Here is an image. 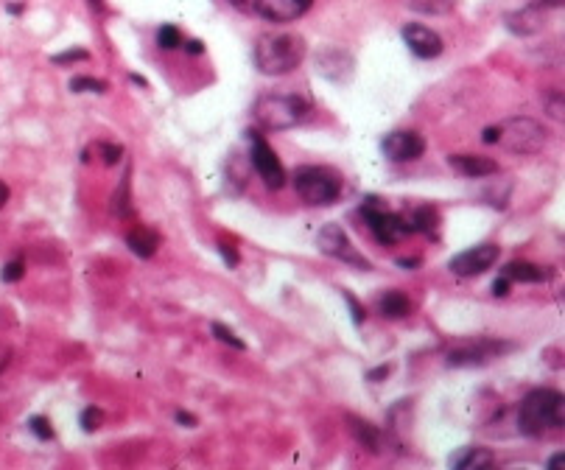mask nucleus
I'll return each mask as SVG.
<instances>
[{
  "mask_svg": "<svg viewBox=\"0 0 565 470\" xmlns=\"http://www.w3.org/2000/svg\"><path fill=\"white\" fill-rule=\"evenodd\" d=\"M317 65V76L328 79L333 84H347L353 79V70H356V59L350 51H342V48H322L314 59Z\"/></svg>",
  "mask_w": 565,
  "mask_h": 470,
  "instance_id": "nucleus-12",
  "label": "nucleus"
},
{
  "mask_svg": "<svg viewBox=\"0 0 565 470\" xmlns=\"http://www.w3.org/2000/svg\"><path fill=\"white\" fill-rule=\"evenodd\" d=\"M535 3H538L540 9H560L565 0H535Z\"/></svg>",
  "mask_w": 565,
  "mask_h": 470,
  "instance_id": "nucleus-40",
  "label": "nucleus"
},
{
  "mask_svg": "<svg viewBox=\"0 0 565 470\" xmlns=\"http://www.w3.org/2000/svg\"><path fill=\"white\" fill-rule=\"evenodd\" d=\"M498 244H479V247H470L465 252L454 255L448 261V269L459 277H476L484 275L487 269H493V263L498 261Z\"/></svg>",
  "mask_w": 565,
  "mask_h": 470,
  "instance_id": "nucleus-11",
  "label": "nucleus"
},
{
  "mask_svg": "<svg viewBox=\"0 0 565 470\" xmlns=\"http://www.w3.org/2000/svg\"><path fill=\"white\" fill-rule=\"evenodd\" d=\"M87 3H90V6H93L96 12H104V0H87Z\"/></svg>",
  "mask_w": 565,
  "mask_h": 470,
  "instance_id": "nucleus-45",
  "label": "nucleus"
},
{
  "mask_svg": "<svg viewBox=\"0 0 565 470\" xmlns=\"http://www.w3.org/2000/svg\"><path fill=\"white\" fill-rule=\"evenodd\" d=\"M132 177H129V171L124 174V180H121V188L112 194V213L118 216V219H132V194H129V185H132Z\"/></svg>",
  "mask_w": 565,
  "mask_h": 470,
  "instance_id": "nucleus-23",
  "label": "nucleus"
},
{
  "mask_svg": "<svg viewBox=\"0 0 565 470\" xmlns=\"http://www.w3.org/2000/svg\"><path fill=\"white\" fill-rule=\"evenodd\" d=\"M157 45H160L163 51H174V48H180V45H182L180 28L171 26V23L160 26V31H157Z\"/></svg>",
  "mask_w": 565,
  "mask_h": 470,
  "instance_id": "nucleus-26",
  "label": "nucleus"
},
{
  "mask_svg": "<svg viewBox=\"0 0 565 470\" xmlns=\"http://www.w3.org/2000/svg\"><path fill=\"white\" fill-rule=\"evenodd\" d=\"M70 90L73 93H107V82L93 79V76H76V79H70Z\"/></svg>",
  "mask_w": 565,
  "mask_h": 470,
  "instance_id": "nucleus-27",
  "label": "nucleus"
},
{
  "mask_svg": "<svg viewBox=\"0 0 565 470\" xmlns=\"http://www.w3.org/2000/svg\"><path fill=\"white\" fill-rule=\"evenodd\" d=\"M510 280H507V277H498L496 283H493V294H496V297H507V294H510Z\"/></svg>",
  "mask_w": 565,
  "mask_h": 470,
  "instance_id": "nucleus-36",
  "label": "nucleus"
},
{
  "mask_svg": "<svg viewBox=\"0 0 565 470\" xmlns=\"http://www.w3.org/2000/svg\"><path fill=\"white\" fill-rule=\"evenodd\" d=\"M308 45L300 34H263L255 42V68L263 76H289L303 65Z\"/></svg>",
  "mask_w": 565,
  "mask_h": 470,
  "instance_id": "nucleus-2",
  "label": "nucleus"
},
{
  "mask_svg": "<svg viewBox=\"0 0 565 470\" xmlns=\"http://www.w3.org/2000/svg\"><path fill=\"white\" fill-rule=\"evenodd\" d=\"M409 224H412L414 233L431 235L437 227H440V210L431 208V205H420V208L412 210V216H406Z\"/></svg>",
  "mask_w": 565,
  "mask_h": 470,
  "instance_id": "nucleus-22",
  "label": "nucleus"
},
{
  "mask_svg": "<svg viewBox=\"0 0 565 470\" xmlns=\"http://www.w3.org/2000/svg\"><path fill=\"white\" fill-rule=\"evenodd\" d=\"M406 6L423 14H448L454 9V0H406Z\"/></svg>",
  "mask_w": 565,
  "mask_h": 470,
  "instance_id": "nucleus-24",
  "label": "nucleus"
},
{
  "mask_svg": "<svg viewBox=\"0 0 565 470\" xmlns=\"http://www.w3.org/2000/svg\"><path fill=\"white\" fill-rule=\"evenodd\" d=\"M126 244L138 258H152L157 247H160V235L152 227H135L132 233L126 235Z\"/></svg>",
  "mask_w": 565,
  "mask_h": 470,
  "instance_id": "nucleus-20",
  "label": "nucleus"
},
{
  "mask_svg": "<svg viewBox=\"0 0 565 470\" xmlns=\"http://www.w3.org/2000/svg\"><path fill=\"white\" fill-rule=\"evenodd\" d=\"M311 6L314 0H252V12L261 14L269 23H294Z\"/></svg>",
  "mask_w": 565,
  "mask_h": 470,
  "instance_id": "nucleus-14",
  "label": "nucleus"
},
{
  "mask_svg": "<svg viewBox=\"0 0 565 470\" xmlns=\"http://www.w3.org/2000/svg\"><path fill=\"white\" fill-rule=\"evenodd\" d=\"M317 247L322 255H328L333 261L347 263V266H353V269H361V272H370V269H373V263L367 261L359 249L353 247V241H350V235L342 230V224H325L317 233Z\"/></svg>",
  "mask_w": 565,
  "mask_h": 470,
  "instance_id": "nucleus-7",
  "label": "nucleus"
},
{
  "mask_svg": "<svg viewBox=\"0 0 565 470\" xmlns=\"http://www.w3.org/2000/svg\"><path fill=\"white\" fill-rule=\"evenodd\" d=\"M347 429L353 434V440L364 445L370 454H384V431L373 426L370 420H361L356 415H347Z\"/></svg>",
  "mask_w": 565,
  "mask_h": 470,
  "instance_id": "nucleus-18",
  "label": "nucleus"
},
{
  "mask_svg": "<svg viewBox=\"0 0 565 470\" xmlns=\"http://www.w3.org/2000/svg\"><path fill=\"white\" fill-rule=\"evenodd\" d=\"M177 423H182V426H196V417L188 415V412H177Z\"/></svg>",
  "mask_w": 565,
  "mask_h": 470,
  "instance_id": "nucleus-41",
  "label": "nucleus"
},
{
  "mask_svg": "<svg viewBox=\"0 0 565 470\" xmlns=\"http://www.w3.org/2000/svg\"><path fill=\"white\" fill-rule=\"evenodd\" d=\"M482 140L487 146L498 143L501 149L512 154H538L546 149L549 132L535 118H507L501 124L487 126L482 132Z\"/></svg>",
  "mask_w": 565,
  "mask_h": 470,
  "instance_id": "nucleus-3",
  "label": "nucleus"
},
{
  "mask_svg": "<svg viewBox=\"0 0 565 470\" xmlns=\"http://www.w3.org/2000/svg\"><path fill=\"white\" fill-rule=\"evenodd\" d=\"M504 26L510 28L515 37H535L546 28V9H540L538 3L524 6L518 12H510L504 17Z\"/></svg>",
  "mask_w": 565,
  "mask_h": 470,
  "instance_id": "nucleus-15",
  "label": "nucleus"
},
{
  "mask_svg": "<svg viewBox=\"0 0 565 470\" xmlns=\"http://www.w3.org/2000/svg\"><path fill=\"white\" fill-rule=\"evenodd\" d=\"M563 462H565L563 454H554V457L549 459V462H546V468H560V465H563Z\"/></svg>",
  "mask_w": 565,
  "mask_h": 470,
  "instance_id": "nucleus-44",
  "label": "nucleus"
},
{
  "mask_svg": "<svg viewBox=\"0 0 565 470\" xmlns=\"http://www.w3.org/2000/svg\"><path fill=\"white\" fill-rule=\"evenodd\" d=\"M308 112H311V104L303 96H291V93H266L252 107L255 121L269 132L294 129L308 118Z\"/></svg>",
  "mask_w": 565,
  "mask_h": 470,
  "instance_id": "nucleus-4",
  "label": "nucleus"
},
{
  "mask_svg": "<svg viewBox=\"0 0 565 470\" xmlns=\"http://www.w3.org/2000/svg\"><path fill=\"white\" fill-rule=\"evenodd\" d=\"M219 252H221V258H224V263H230V266H238V252H235L230 244H219Z\"/></svg>",
  "mask_w": 565,
  "mask_h": 470,
  "instance_id": "nucleus-35",
  "label": "nucleus"
},
{
  "mask_svg": "<svg viewBox=\"0 0 565 470\" xmlns=\"http://www.w3.org/2000/svg\"><path fill=\"white\" fill-rule=\"evenodd\" d=\"M342 297H345V303L350 305V314H353V322H356V325H361L367 314H364V308H361L359 300H356V297H353L350 291H342Z\"/></svg>",
  "mask_w": 565,
  "mask_h": 470,
  "instance_id": "nucleus-33",
  "label": "nucleus"
},
{
  "mask_svg": "<svg viewBox=\"0 0 565 470\" xmlns=\"http://www.w3.org/2000/svg\"><path fill=\"white\" fill-rule=\"evenodd\" d=\"M98 149H101V157H104L107 166H118V163H121V154H124L121 146H115V143H101Z\"/></svg>",
  "mask_w": 565,
  "mask_h": 470,
  "instance_id": "nucleus-32",
  "label": "nucleus"
},
{
  "mask_svg": "<svg viewBox=\"0 0 565 470\" xmlns=\"http://www.w3.org/2000/svg\"><path fill=\"white\" fill-rule=\"evenodd\" d=\"M448 465L454 470H487L496 465V457L490 448H479V445H465L456 454L448 457Z\"/></svg>",
  "mask_w": 565,
  "mask_h": 470,
  "instance_id": "nucleus-17",
  "label": "nucleus"
},
{
  "mask_svg": "<svg viewBox=\"0 0 565 470\" xmlns=\"http://www.w3.org/2000/svg\"><path fill=\"white\" fill-rule=\"evenodd\" d=\"M247 140L252 143V152H249V166L255 168V174L261 177L266 188L280 191L286 185V168L280 163V157L275 154V149L266 143L261 132L249 129Z\"/></svg>",
  "mask_w": 565,
  "mask_h": 470,
  "instance_id": "nucleus-8",
  "label": "nucleus"
},
{
  "mask_svg": "<svg viewBox=\"0 0 565 470\" xmlns=\"http://www.w3.org/2000/svg\"><path fill=\"white\" fill-rule=\"evenodd\" d=\"M381 152L392 163H414L417 157H423V152H426V140H423V135L412 132V129H398V132H389L381 140Z\"/></svg>",
  "mask_w": 565,
  "mask_h": 470,
  "instance_id": "nucleus-10",
  "label": "nucleus"
},
{
  "mask_svg": "<svg viewBox=\"0 0 565 470\" xmlns=\"http://www.w3.org/2000/svg\"><path fill=\"white\" fill-rule=\"evenodd\" d=\"M9 196H12V191L6 188V182H0V208H3L6 202H9Z\"/></svg>",
  "mask_w": 565,
  "mask_h": 470,
  "instance_id": "nucleus-43",
  "label": "nucleus"
},
{
  "mask_svg": "<svg viewBox=\"0 0 565 470\" xmlns=\"http://www.w3.org/2000/svg\"><path fill=\"white\" fill-rule=\"evenodd\" d=\"M400 37L417 59H437L445 48L440 34L434 28L423 26V23H406L400 28Z\"/></svg>",
  "mask_w": 565,
  "mask_h": 470,
  "instance_id": "nucleus-13",
  "label": "nucleus"
},
{
  "mask_svg": "<svg viewBox=\"0 0 565 470\" xmlns=\"http://www.w3.org/2000/svg\"><path fill=\"white\" fill-rule=\"evenodd\" d=\"M294 191L311 208H328L342 196V180L325 166H300L294 171Z\"/></svg>",
  "mask_w": 565,
  "mask_h": 470,
  "instance_id": "nucleus-5",
  "label": "nucleus"
},
{
  "mask_svg": "<svg viewBox=\"0 0 565 470\" xmlns=\"http://www.w3.org/2000/svg\"><path fill=\"white\" fill-rule=\"evenodd\" d=\"M28 431H31L34 437H40L42 443H45V440H54V429H51V423H48V420H45V417H40V415L28 420Z\"/></svg>",
  "mask_w": 565,
  "mask_h": 470,
  "instance_id": "nucleus-30",
  "label": "nucleus"
},
{
  "mask_svg": "<svg viewBox=\"0 0 565 470\" xmlns=\"http://www.w3.org/2000/svg\"><path fill=\"white\" fill-rule=\"evenodd\" d=\"M23 275H26V263H23V258H14V261H9L6 266H3V272H0L3 283H17V280H23Z\"/></svg>",
  "mask_w": 565,
  "mask_h": 470,
  "instance_id": "nucleus-29",
  "label": "nucleus"
},
{
  "mask_svg": "<svg viewBox=\"0 0 565 470\" xmlns=\"http://www.w3.org/2000/svg\"><path fill=\"white\" fill-rule=\"evenodd\" d=\"M378 314L384 319H403L412 314V303L400 291H386L384 297L378 300Z\"/></svg>",
  "mask_w": 565,
  "mask_h": 470,
  "instance_id": "nucleus-21",
  "label": "nucleus"
},
{
  "mask_svg": "<svg viewBox=\"0 0 565 470\" xmlns=\"http://www.w3.org/2000/svg\"><path fill=\"white\" fill-rule=\"evenodd\" d=\"M210 331H213V336H216L219 342H224V345L235 347V350H247L244 339H238V336H235V331H230L227 325H221V322H213V325H210Z\"/></svg>",
  "mask_w": 565,
  "mask_h": 470,
  "instance_id": "nucleus-28",
  "label": "nucleus"
},
{
  "mask_svg": "<svg viewBox=\"0 0 565 470\" xmlns=\"http://www.w3.org/2000/svg\"><path fill=\"white\" fill-rule=\"evenodd\" d=\"M543 107H546V112H549V118H554V121H563L565 118L563 90H549V93L543 96Z\"/></svg>",
  "mask_w": 565,
  "mask_h": 470,
  "instance_id": "nucleus-25",
  "label": "nucleus"
},
{
  "mask_svg": "<svg viewBox=\"0 0 565 470\" xmlns=\"http://www.w3.org/2000/svg\"><path fill=\"white\" fill-rule=\"evenodd\" d=\"M182 48H185V51H188V54H193V56L205 54V45H202L199 40H188L185 45H182Z\"/></svg>",
  "mask_w": 565,
  "mask_h": 470,
  "instance_id": "nucleus-37",
  "label": "nucleus"
},
{
  "mask_svg": "<svg viewBox=\"0 0 565 470\" xmlns=\"http://www.w3.org/2000/svg\"><path fill=\"white\" fill-rule=\"evenodd\" d=\"M84 59H90V54H87V51H65V54L54 56L56 65H68V62H84Z\"/></svg>",
  "mask_w": 565,
  "mask_h": 470,
  "instance_id": "nucleus-34",
  "label": "nucleus"
},
{
  "mask_svg": "<svg viewBox=\"0 0 565 470\" xmlns=\"http://www.w3.org/2000/svg\"><path fill=\"white\" fill-rule=\"evenodd\" d=\"M512 342L496 339H479V342H462L448 350V367H482L487 361L498 359L501 353H510Z\"/></svg>",
  "mask_w": 565,
  "mask_h": 470,
  "instance_id": "nucleus-9",
  "label": "nucleus"
},
{
  "mask_svg": "<svg viewBox=\"0 0 565 470\" xmlns=\"http://www.w3.org/2000/svg\"><path fill=\"white\" fill-rule=\"evenodd\" d=\"M359 213L364 216V222H367V227H370V233L375 235L378 244H398L400 238L414 235L409 219H406V216H398V213H392V210H386L384 205H378L375 196L364 199V205H361Z\"/></svg>",
  "mask_w": 565,
  "mask_h": 470,
  "instance_id": "nucleus-6",
  "label": "nucleus"
},
{
  "mask_svg": "<svg viewBox=\"0 0 565 470\" xmlns=\"http://www.w3.org/2000/svg\"><path fill=\"white\" fill-rule=\"evenodd\" d=\"M389 370H392L389 364H384V367H375L373 373L367 375V378H370V381H378V378H384V375H389Z\"/></svg>",
  "mask_w": 565,
  "mask_h": 470,
  "instance_id": "nucleus-39",
  "label": "nucleus"
},
{
  "mask_svg": "<svg viewBox=\"0 0 565 470\" xmlns=\"http://www.w3.org/2000/svg\"><path fill=\"white\" fill-rule=\"evenodd\" d=\"M238 12H252V0H227Z\"/></svg>",
  "mask_w": 565,
  "mask_h": 470,
  "instance_id": "nucleus-38",
  "label": "nucleus"
},
{
  "mask_svg": "<svg viewBox=\"0 0 565 470\" xmlns=\"http://www.w3.org/2000/svg\"><path fill=\"white\" fill-rule=\"evenodd\" d=\"M501 277H507L510 283H549L554 277V272L549 266H538V263L512 261L504 266Z\"/></svg>",
  "mask_w": 565,
  "mask_h": 470,
  "instance_id": "nucleus-19",
  "label": "nucleus"
},
{
  "mask_svg": "<svg viewBox=\"0 0 565 470\" xmlns=\"http://www.w3.org/2000/svg\"><path fill=\"white\" fill-rule=\"evenodd\" d=\"M101 420H104V415H101V409H96V406H87L82 417H79V423H82V429L87 431V434H93V431L101 426Z\"/></svg>",
  "mask_w": 565,
  "mask_h": 470,
  "instance_id": "nucleus-31",
  "label": "nucleus"
},
{
  "mask_svg": "<svg viewBox=\"0 0 565 470\" xmlns=\"http://www.w3.org/2000/svg\"><path fill=\"white\" fill-rule=\"evenodd\" d=\"M398 266L400 269H414V266H420V258H398Z\"/></svg>",
  "mask_w": 565,
  "mask_h": 470,
  "instance_id": "nucleus-42",
  "label": "nucleus"
},
{
  "mask_svg": "<svg viewBox=\"0 0 565 470\" xmlns=\"http://www.w3.org/2000/svg\"><path fill=\"white\" fill-rule=\"evenodd\" d=\"M448 163H451V168H456L459 174L470 177V180H484V177L498 174L496 160H493V157H484V154H451Z\"/></svg>",
  "mask_w": 565,
  "mask_h": 470,
  "instance_id": "nucleus-16",
  "label": "nucleus"
},
{
  "mask_svg": "<svg viewBox=\"0 0 565 470\" xmlns=\"http://www.w3.org/2000/svg\"><path fill=\"white\" fill-rule=\"evenodd\" d=\"M565 429V395L557 389H532L518 406V431L529 440H543Z\"/></svg>",
  "mask_w": 565,
  "mask_h": 470,
  "instance_id": "nucleus-1",
  "label": "nucleus"
}]
</instances>
